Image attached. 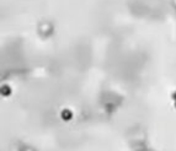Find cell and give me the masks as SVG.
<instances>
[{
	"mask_svg": "<svg viewBox=\"0 0 176 151\" xmlns=\"http://www.w3.org/2000/svg\"><path fill=\"white\" fill-rule=\"evenodd\" d=\"M61 117L63 120H70L73 118V112L70 109H63L61 113Z\"/></svg>",
	"mask_w": 176,
	"mask_h": 151,
	"instance_id": "cell-1",
	"label": "cell"
},
{
	"mask_svg": "<svg viewBox=\"0 0 176 151\" xmlns=\"http://www.w3.org/2000/svg\"><path fill=\"white\" fill-rule=\"evenodd\" d=\"M2 95L3 96H10L11 95V87L9 85H3L2 86Z\"/></svg>",
	"mask_w": 176,
	"mask_h": 151,
	"instance_id": "cell-2",
	"label": "cell"
},
{
	"mask_svg": "<svg viewBox=\"0 0 176 151\" xmlns=\"http://www.w3.org/2000/svg\"><path fill=\"white\" fill-rule=\"evenodd\" d=\"M175 107H176V103H175Z\"/></svg>",
	"mask_w": 176,
	"mask_h": 151,
	"instance_id": "cell-3",
	"label": "cell"
}]
</instances>
